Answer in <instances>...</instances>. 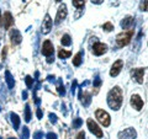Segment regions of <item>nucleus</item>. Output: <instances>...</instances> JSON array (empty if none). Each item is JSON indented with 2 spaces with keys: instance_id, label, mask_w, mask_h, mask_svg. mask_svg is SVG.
<instances>
[{
  "instance_id": "f704fd0d",
  "label": "nucleus",
  "mask_w": 148,
  "mask_h": 139,
  "mask_svg": "<svg viewBox=\"0 0 148 139\" xmlns=\"http://www.w3.org/2000/svg\"><path fill=\"white\" fill-rule=\"evenodd\" d=\"M37 118L38 119L42 118V110L41 108H37Z\"/></svg>"
},
{
  "instance_id": "9b49d317",
  "label": "nucleus",
  "mask_w": 148,
  "mask_h": 139,
  "mask_svg": "<svg viewBox=\"0 0 148 139\" xmlns=\"http://www.w3.org/2000/svg\"><path fill=\"white\" fill-rule=\"evenodd\" d=\"M130 104H131L132 107L135 108V110H137V111H141L142 107H143V100L138 95H132Z\"/></svg>"
},
{
  "instance_id": "423d86ee",
  "label": "nucleus",
  "mask_w": 148,
  "mask_h": 139,
  "mask_svg": "<svg viewBox=\"0 0 148 139\" xmlns=\"http://www.w3.org/2000/svg\"><path fill=\"white\" fill-rule=\"evenodd\" d=\"M41 52H42V54L45 55V57H48V58L54 53V47H53V44L49 40H45V42L42 44V50H41Z\"/></svg>"
},
{
  "instance_id": "2eb2a0df",
  "label": "nucleus",
  "mask_w": 148,
  "mask_h": 139,
  "mask_svg": "<svg viewBox=\"0 0 148 139\" xmlns=\"http://www.w3.org/2000/svg\"><path fill=\"white\" fill-rule=\"evenodd\" d=\"M12 25H14V17L11 15V12L6 11L4 14V27H5V30H9Z\"/></svg>"
},
{
  "instance_id": "6e6552de",
  "label": "nucleus",
  "mask_w": 148,
  "mask_h": 139,
  "mask_svg": "<svg viewBox=\"0 0 148 139\" xmlns=\"http://www.w3.org/2000/svg\"><path fill=\"white\" fill-rule=\"evenodd\" d=\"M122 67H123V61L122 59H117V61L112 64V67H111L110 76H117L120 74V72H121Z\"/></svg>"
},
{
  "instance_id": "c85d7f7f",
  "label": "nucleus",
  "mask_w": 148,
  "mask_h": 139,
  "mask_svg": "<svg viewBox=\"0 0 148 139\" xmlns=\"http://www.w3.org/2000/svg\"><path fill=\"white\" fill-rule=\"evenodd\" d=\"M29 136H30V131L27 127H24V129H22V139H29Z\"/></svg>"
},
{
  "instance_id": "9d476101",
  "label": "nucleus",
  "mask_w": 148,
  "mask_h": 139,
  "mask_svg": "<svg viewBox=\"0 0 148 139\" xmlns=\"http://www.w3.org/2000/svg\"><path fill=\"white\" fill-rule=\"evenodd\" d=\"M131 75L133 79H136V81L138 84H143V75H145V69L143 68H137V69H132L131 70Z\"/></svg>"
},
{
  "instance_id": "c03bdc74",
  "label": "nucleus",
  "mask_w": 148,
  "mask_h": 139,
  "mask_svg": "<svg viewBox=\"0 0 148 139\" xmlns=\"http://www.w3.org/2000/svg\"><path fill=\"white\" fill-rule=\"evenodd\" d=\"M0 15H1V12H0Z\"/></svg>"
},
{
  "instance_id": "7c9ffc66",
  "label": "nucleus",
  "mask_w": 148,
  "mask_h": 139,
  "mask_svg": "<svg viewBox=\"0 0 148 139\" xmlns=\"http://www.w3.org/2000/svg\"><path fill=\"white\" fill-rule=\"evenodd\" d=\"M101 82H103V81H101V79H100L99 76H96L95 80H94V82H92V85H94V87H99V86L101 85Z\"/></svg>"
},
{
  "instance_id": "2f4dec72",
  "label": "nucleus",
  "mask_w": 148,
  "mask_h": 139,
  "mask_svg": "<svg viewBox=\"0 0 148 139\" xmlns=\"http://www.w3.org/2000/svg\"><path fill=\"white\" fill-rule=\"evenodd\" d=\"M46 138L47 139H57V134H54L53 132H49V133H47Z\"/></svg>"
},
{
  "instance_id": "5701e85b",
  "label": "nucleus",
  "mask_w": 148,
  "mask_h": 139,
  "mask_svg": "<svg viewBox=\"0 0 148 139\" xmlns=\"http://www.w3.org/2000/svg\"><path fill=\"white\" fill-rule=\"evenodd\" d=\"M57 91H58L59 96H64V95H66V89H64V86L62 85V80H59V81H58V87H57Z\"/></svg>"
},
{
  "instance_id": "dca6fc26",
  "label": "nucleus",
  "mask_w": 148,
  "mask_h": 139,
  "mask_svg": "<svg viewBox=\"0 0 148 139\" xmlns=\"http://www.w3.org/2000/svg\"><path fill=\"white\" fill-rule=\"evenodd\" d=\"M5 80H6V84H8V87L9 89H12L14 86H15V80H14V78L11 75V73L6 70L5 72Z\"/></svg>"
},
{
  "instance_id": "412c9836",
  "label": "nucleus",
  "mask_w": 148,
  "mask_h": 139,
  "mask_svg": "<svg viewBox=\"0 0 148 139\" xmlns=\"http://www.w3.org/2000/svg\"><path fill=\"white\" fill-rule=\"evenodd\" d=\"M61 43L63 44V46H71L72 44V40H71V36L69 35H64L63 37H62V40H61Z\"/></svg>"
},
{
  "instance_id": "a18cd8bd",
  "label": "nucleus",
  "mask_w": 148,
  "mask_h": 139,
  "mask_svg": "<svg viewBox=\"0 0 148 139\" xmlns=\"http://www.w3.org/2000/svg\"><path fill=\"white\" fill-rule=\"evenodd\" d=\"M0 110H1V108H0Z\"/></svg>"
},
{
  "instance_id": "a19ab883",
  "label": "nucleus",
  "mask_w": 148,
  "mask_h": 139,
  "mask_svg": "<svg viewBox=\"0 0 148 139\" xmlns=\"http://www.w3.org/2000/svg\"><path fill=\"white\" fill-rule=\"evenodd\" d=\"M62 1V0H56V3H61Z\"/></svg>"
},
{
  "instance_id": "72a5a7b5",
  "label": "nucleus",
  "mask_w": 148,
  "mask_h": 139,
  "mask_svg": "<svg viewBox=\"0 0 148 139\" xmlns=\"http://www.w3.org/2000/svg\"><path fill=\"white\" fill-rule=\"evenodd\" d=\"M75 139H85V133L84 132H79V133H78V136H77V138Z\"/></svg>"
},
{
  "instance_id": "c756f323",
  "label": "nucleus",
  "mask_w": 148,
  "mask_h": 139,
  "mask_svg": "<svg viewBox=\"0 0 148 139\" xmlns=\"http://www.w3.org/2000/svg\"><path fill=\"white\" fill-rule=\"evenodd\" d=\"M43 132H41V131H38V132H36V133H34V139H42L43 138Z\"/></svg>"
},
{
  "instance_id": "4c0bfd02",
  "label": "nucleus",
  "mask_w": 148,
  "mask_h": 139,
  "mask_svg": "<svg viewBox=\"0 0 148 139\" xmlns=\"http://www.w3.org/2000/svg\"><path fill=\"white\" fill-rule=\"evenodd\" d=\"M91 3H92V4H98V5H99V4L104 3V0H91Z\"/></svg>"
},
{
  "instance_id": "79ce46f5",
  "label": "nucleus",
  "mask_w": 148,
  "mask_h": 139,
  "mask_svg": "<svg viewBox=\"0 0 148 139\" xmlns=\"http://www.w3.org/2000/svg\"><path fill=\"white\" fill-rule=\"evenodd\" d=\"M9 139H16V138H9Z\"/></svg>"
},
{
  "instance_id": "a878e982",
  "label": "nucleus",
  "mask_w": 148,
  "mask_h": 139,
  "mask_svg": "<svg viewBox=\"0 0 148 139\" xmlns=\"http://www.w3.org/2000/svg\"><path fill=\"white\" fill-rule=\"evenodd\" d=\"M103 29L106 31V32H111L114 30V25L111 24V22H105V24L103 25Z\"/></svg>"
},
{
  "instance_id": "ea45409f",
  "label": "nucleus",
  "mask_w": 148,
  "mask_h": 139,
  "mask_svg": "<svg viewBox=\"0 0 148 139\" xmlns=\"http://www.w3.org/2000/svg\"><path fill=\"white\" fill-rule=\"evenodd\" d=\"M22 97H24V100H26V99H27V92H26V91L22 92Z\"/></svg>"
},
{
  "instance_id": "aec40b11",
  "label": "nucleus",
  "mask_w": 148,
  "mask_h": 139,
  "mask_svg": "<svg viewBox=\"0 0 148 139\" xmlns=\"http://www.w3.org/2000/svg\"><path fill=\"white\" fill-rule=\"evenodd\" d=\"M71 55H72V52H69V50L59 49V52H58L59 59H66V58H68V57H71Z\"/></svg>"
},
{
  "instance_id": "e433bc0d",
  "label": "nucleus",
  "mask_w": 148,
  "mask_h": 139,
  "mask_svg": "<svg viewBox=\"0 0 148 139\" xmlns=\"http://www.w3.org/2000/svg\"><path fill=\"white\" fill-rule=\"evenodd\" d=\"M48 81H51V82H54V80H56V78L53 76V75H48Z\"/></svg>"
},
{
  "instance_id": "37998d69",
  "label": "nucleus",
  "mask_w": 148,
  "mask_h": 139,
  "mask_svg": "<svg viewBox=\"0 0 148 139\" xmlns=\"http://www.w3.org/2000/svg\"><path fill=\"white\" fill-rule=\"evenodd\" d=\"M0 139H3V138H1V137H0Z\"/></svg>"
},
{
  "instance_id": "39448f33",
  "label": "nucleus",
  "mask_w": 148,
  "mask_h": 139,
  "mask_svg": "<svg viewBox=\"0 0 148 139\" xmlns=\"http://www.w3.org/2000/svg\"><path fill=\"white\" fill-rule=\"evenodd\" d=\"M119 139H136L137 132L135 128H126L119 133Z\"/></svg>"
},
{
  "instance_id": "f03ea898",
  "label": "nucleus",
  "mask_w": 148,
  "mask_h": 139,
  "mask_svg": "<svg viewBox=\"0 0 148 139\" xmlns=\"http://www.w3.org/2000/svg\"><path fill=\"white\" fill-rule=\"evenodd\" d=\"M133 32H135L133 30H128V31H123L116 36V43L119 47H125V46H127L131 42Z\"/></svg>"
},
{
  "instance_id": "473e14b6",
  "label": "nucleus",
  "mask_w": 148,
  "mask_h": 139,
  "mask_svg": "<svg viewBox=\"0 0 148 139\" xmlns=\"http://www.w3.org/2000/svg\"><path fill=\"white\" fill-rule=\"evenodd\" d=\"M49 119L52 123H57V116H56L54 113H49Z\"/></svg>"
},
{
  "instance_id": "c9c22d12",
  "label": "nucleus",
  "mask_w": 148,
  "mask_h": 139,
  "mask_svg": "<svg viewBox=\"0 0 148 139\" xmlns=\"http://www.w3.org/2000/svg\"><path fill=\"white\" fill-rule=\"evenodd\" d=\"M75 89H77V80H74L73 81V85H72V92H73V94L75 92Z\"/></svg>"
},
{
  "instance_id": "f257e3e1",
  "label": "nucleus",
  "mask_w": 148,
  "mask_h": 139,
  "mask_svg": "<svg viewBox=\"0 0 148 139\" xmlns=\"http://www.w3.org/2000/svg\"><path fill=\"white\" fill-rule=\"evenodd\" d=\"M122 90L119 86H115L114 89H111L108 94V105L110 106L111 110L117 111L121 108L122 106Z\"/></svg>"
},
{
  "instance_id": "0eeeda50",
  "label": "nucleus",
  "mask_w": 148,
  "mask_h": 139,
  "mask_svg": "<svg viewBox=\"0 0 148 139\" xmlns=\"http://www.w3.org/2000/svg\"><path fill=\"white\" fill-rule=\"evenodd\" d=\"M67 14H68L67 5H66V4H62V5L58 7L57 16H56V20H54V22H56V24H61V22L64 20V18L67 17Z\"/></svg>"
},
{
  "instance_id": "7ed1b4c3",
  "label": "nucleus",
  "mask_w": 148,
  "mask_h": 139,
  "mask_svg": "<svg viewBox=\"0 0 148 139\" xmlns=\"http://www.w3.org/2000/svg\"><path fill=\"white\" fill-rule=\"evenodd\" d=\"M95 117L98 118V121L101 123V126H104V127H109V126H110L111 119H110V116H109V113L106 112V111L100 110V108L96 110Z\"/></svg>"
},
{
  "instance_id": "58836bf2",
  "label": "nucleus",
  "mask_w": 148,
  "mask_h": 139,
  "mask_svg": "<svg viewBox=\"0 0 148 139\" xmlns=\"http://www.w3.org/2000/svg\"><path fill=\"white\" fill-rule=\"evenodd\" d=\"M6 47L5 48H3V59H5V57H6Z\"/></svg>"
},
{
  "instance_id": "4468645a",
  "label": "nucleus",
  "mask_w": 148,
  "mask_h": 139,
  "mask_svg": "<svg viewBox=\"0 0 148 139\" xmlns=\"http://www.w3.org/2000/svg\"><path fill=\"white\" fill-rule=\"evenodd\" d=\"M133 25H135V18H133L132 16H126L121 22H120V26H121L123 30L131 29Z\"/></svg>"
},
{
  "instance_id": "6ab92c4d",
  "label": "nucleus",
  "mask_w": 148,
  "mask_h": 139,
  "mask_svg": "<svg viewBox=\"0 0 148 139\" xmlns=\"http://www.w3.org/2000/svg\"><path fill=\"white\" fill-rule=\"evenodd\" d=\"M80 99H83L82 100V102H83V105L85 106V107H88V106L90 105V102H91V95L90 94H88V92H85L84 94V97H80Z\"/></svg>"
},
{
  "instance_id": "cd10ccee",
  "label": "nucleus",
  "mask_w": 148,
  "mask_h": 139,
  "mask_svg": "<svg viewBox=\"0 0 148 139\" xmlns=\"http://www.w3.org/2000/svg\"><path fill=\"white\" fill-rule=\"evenodd\" d=\"M140 9L142 11H148V0H142L141 5H140Z\"/></svg>"
},
{
  "instance_id": "f3484780",
  "label": "nucleus",
  "mask_w": 148,
  "mask_h": 139,
  "mask_svg": "<svg viewBox=\"0 0 148 139\" xmlns=\"http://www.w3.org/2000/svg\"><path fill=\"white\" fill-rule=\"evenodd\" d=\"M10 117H11V122H12L14 129H15V131H17L18 127H20V117H18L16 113H14V112L10 113Z\"/></svg>"
},
{
  "instance_id": "b1692460",
  "label": "nucleus",
  "mask_w": 148,
  "mask_h": 139,
  "mask_svg": "<svg viewBox=\"0 0 148 139\" xmlns=\"http://www.w3.org/2000/svg\"><path fill=\"white\" fill-rule=\"evenodd\" d=\"M72 1H73V5L77 9H82L85 5V0H72Z\"/></svg>"
},
{
  "instance_id": "20e7f679",
  "label": "nucleus",
  "mask_w": 148,
  "mask_h": 139,
  "mask_svg": "<svg viewBox=\"0 0 148 139\" xmlns=\"http://www.w3.org/2000/svg\"><path fill=\"white\" fill-rule=\"evenodd\" d=\"M88 128H89V131L94 136H96L98 138H103V131H101V128L98 126V123L94 119H91V118L88 119Z\"/></svg>"
},
{
  "instance_id": "bb28decb",
  "label": "nucleus",
  "mask_w": 148,
  "mask_h": 139,
  "mask_svg": "<svg viewBox=\"0 0 148 139\" xmlns=\"http://www.w3.org/2000/svg\"><path fill=\"white\" fill-rule=\"evenodd\" d=\"M82 124H83L82 118H75V119H74V122H73V128H74V129H77V128H79Z\"/></svg>"
},
{
  "instance_id": "1a4fd4ad",
  "label": "nucleus",
  "mask_w": 148,
  "mask_h": 139,
  "mask_svg": "<svg viewBox=\"0 0 148 139\" xmlns=\"http://www.w3.org/2000/svg\"><path fill=\"white\" fill-rule=\"evenodd\" d=\"M106 50H108V46L105 43L95 42L94 46H92V53L95 55H103L104 53H106Z\"/></svg>"
},
{
  "instance_id": "f8f14e48",
  "label": "nucleus",
  "mask_w": 148,
  "mask_h": 139,
  "mask_svg": "<svg viewBox=\"0 0 148 139\" xmlns=\"http://www.w3.org/2000/svg\"><path fill=\"white\" fill-rule=\"evenodd\" d=\"M10 40H11V43H12L14 46L21 43L22 36H21V33H20V31L16 30V29H12V30L10 31Z\"/></svg>"
},
{
  "instance_id": "ddd939ff",
  "label": "nucleus",
  "mask_w": 148,
  "mask_h": 139,
  "mask_svg": "<svg viewBox=\"0 0 148 139\" xmlns=\"http://www.w3.org/2000/svg\"><path fill=\"white\" fill-rule=\"evenodd\" d=\"M52 25H53V21H52V18H51V16L47 14L43 22H42V32L43 33H48V32L52 30Z\"/></svg>"
},
{
  "instance_id": "4be33fe9",
  "label": "nucleus",
  "mask_w": 148,
  "mask_h": 139,
  "mask_svg": "<svg viewBox=\"0 0 148 139\" xmlns=\"http://www.w3.org/2000/svg\"><path fill=\"white\" fill-rule=\"evenodd\" d=\"M25 121L26 122L31 121V108H30V105H26V107H25Z\"/></svg>"
},
{
  "instance_id": "393cba45",
  "label": "nucleus",
  "mask_w": 148,
  "mask_h": 139,
  "mask_svg": "<svg viewBox=\"0 0 148 139\" xmlns=\"http://www.w3.org/2000/svg\"><path fill=\"white\" fill-rule=\"evenodd\" d=\"M34 80H35V79H32L30 75H26V76H25V81H26L27 89H31V87H32V84H34Z\"/></svg>"
},
{
  "instance_id": "a211bd4d",
  "label": "nucleus",
  "mask_w": 148,
  "mask_h": 139,
  "mask_svg": "<svg viewBox=\"0 0 148 139\" xmlns=\"http://www.w3.org/2000/svg\"><path fill=\"white\" fill-rule=\"evenodd\" d=\"M83 52H79L78 54H75V57H74V59H73V65L74 67H79L80 64H82V62H83Z\"/></svg>"
}]
</instances>
